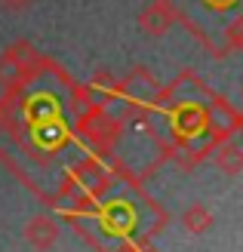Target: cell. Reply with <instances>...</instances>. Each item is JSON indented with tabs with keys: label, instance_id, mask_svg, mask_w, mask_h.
<instances>
[{
	"label": "cell",
	"instance_id": "cell-14",
	"mask_svg": "<svg viewBox=\"0 0 243 252\" xmlns=\"http://www.w3.org/2000/svg\"><path fill=\"white\" fill-rule=\"evenodd\" d=\"M31 3H34V0H0V6L9 9V12H25Z\"/></svg>",
	"mask_w": 243,
	"mask_h": 252
},
{
	"label": "cell",
	"instance_id": "cell-11",
	"mask_svg": "<svg viewBox=\"0 0 243 252\" xmlns=\"http://www.w3.org/2000/svg\"><path fill=\"white\" fill-rule=\"evenodd\" d=\"M182 224H185V231L188 234H207L209 228H212V212L207 209V206H200V203H194V206H188L185 212H182Z\"/></svg>",
	"mask_w": 243,
	"mask_h": 252
},
{
	"label": "cell",
	"instance_id": "cell-2",
	"mask_svg": "<svg viewBox=\"0 0 243 252\" xmlns=\"http://www.w3.org/2000/svg\"><path fill=\"white\" fill-rule=\"evenodd\" d=\"M243 126V117L225 102V98H212L209 108H207V132H209V142L219 145L225 138L237 135V129Z\"/></svg>",
	"mask_w": 243,
	"mask_h": 252
},
{
	"label": "cell",
	"instance_id": "cell-4",
	"mask_svg": "<svg viewBox=\"0 0 243 252\" xmlns=\"http://www.w3.org/2000/svg\"><path fill=\"white\" fill-rule=\"evenodd\" d=\"M25 240H28L37 252H46V249H53L56 240H59V224L53 216H34L28 224H25Z\"/></svg>",
	"mask_w": 243,
	"mask_h": 252
},
{
	"label": "cell",
	"instance_id": "cell-13",
	"mask_svg": "<svg viewBox=\"0 0 243 252\" xmlns=\"http://www.w3.org/2000/svg\"><path fill=\"white\" fill-rule=\"evenodd\" d=\"M228 40H231L234 49H243V16L231 22V28H228Z\"/></svg>",
	"mask_w": 243,
	"mask_h": 252
},
{
	"label": "cell",
	"instance_id": "cell-9",
	"mask_svg": "<svg viewBox=\"0 0 243 252\" xmlns=\"http://www.w3.org/2000/svg\"><path fill=\"white\" fill-rule=\"evenodd\" d=\"M77 179L83 182V188L93 197H102L108 191V172L99 166V163H93V160H83L80 166H77Z\"/></svg>",
	"mask_w": 243,
	"mask_h": 252
},
{
	"label": "cell",
	"instance_id": "cell-7",
	"mask_svg": "<svg viewBox=\"0 0 243 252\" xmlns=\"http://www.w3.org/2000/svg\"><path fill=\"white\" fill-rule=\"evenodd\" d=\"M3 56L25 74V80H34L37 74L43 71V59H40V53H37V49H34L28 40H16Z\"/></svg>",
	"mask_w": 243,
	"mask_h": 252
},
{
	"label": "cell",
	"instance_id": "cell-10",
	"mask_svg": "<svg viewBox=\"0 0 243 252\" xmlns=\"http://www.w3.org/2000/svg\"><path fill=\"white\" fill-rule=\"evenodd\" d=\"M102 216H105V228H108L111 234H130L133 224H136V212H133L130 206H123V203L108 206Z\"/></svg>",
	"mask_w": 243,
	"mask_h": 252
},
{
	"label": "cell",
	"instance_id": "cell-3",
	"mask_svg": "<svg viewBox=\"0 0 243 252\" xmlns=\"http://www.w3.org/2000/svg\"><path fill=\"white\" fill-rule=\"evenodd\" d=\"M173 22H175V12H173V6L166 3V0H154L151 6H145L139 12V28H142L148 37H163L173 28Z\"/></svg>",
	"mask_w": 243,
	"mask_h": 252
},
{
	"label": "cell",
	"instance_id": "cell-15",
	"mask_svg": "<svg viewBox=\"0 0 243 252\" xmlns=\"http://www.w3.org/2000/svg\"><path fill=\"white\" fill-rule=\"evenodd\" d=\"M117 252H151V249H145L142 243H126V246H120Z\"/></svg>",
	"mask_w": 243,
	"mask_h": 252
},
{
	"label": "cell",
	"instance_id": "cell-8",
	"mask_svg": "<svg viewBox=\"0 0 243 252\" xmlns=\"http://www.w3.org/2000/svg\"><path fill=\"white\" fill-rule=\"evenodd\" d=\"M215 166H219L225 175H240L243 172V145L225 138L219 142V151H215Z\"/></svg>",
	"mask_w": 243,
	"mask_h": 252
},
{
	"label": "cell",
	"instance_id": "cell-5",
	"mask_svg": "<svg viewBox=\"0 0 243 252\" xmlns=\"http://www.w3.org/2000/svg\"><path fill=\"white\" fill-rule=\"evenodd\" d=\"M175 132L182 135V138H191L194 142L197 135L207 132V108H200L194 102H185V105H178L175 111Z\"/></svg>",
	"mask_w": 243,
	"mask_h": 252
},
{
	"label": "cell",
	"instance_id": "cell-1",
	"mask_svg": "<svg viewBox=\"0 0 243 252\" xmlns=\"http://www.w3.org/2000/svg\"><path fill=\"white\" fill-rule=\"evenodd\" d=\"M77 126H80V135L99 151H111L117 145V138H120V120H114L102 108L93 111V114H86V117H80Z\"/></svg>",
	"mask_w": 243,
	"mask_h": 252
},
{
	"label": "cell",
	"instance_id": "cell-6",
	"mask_svg": "<svg viewBox=\"0 0 243 252\" xmlns=\"http://www.w3.org/2000/svg\"><path fill=\"white\" fill-rule=\"evenodd\" d=\"M157 93H160V86L151 80V74L142 71V68H136L130 77H123V80H120V95H130L133 102H139V105L154 102Z\"/></svg>",
	"mask_w": 243,
	"mask_h": 252
},
{
	"label": "cell",
	"instance_id": "cell-12",
	"mask_svg": "<svg viewBox=\"0 0 243 252\" xmlns=\"http://www.w3.org/2000/svg\"><path fill=\"white\" fill-rule=\"evenodd\" d=\"M25 83H28V80H25V74L12 65L6 56H0V86H3V90H22Z\"/></svg>",
	"mask_w": 243,
	"mask_h": 252
}]
</instances>
